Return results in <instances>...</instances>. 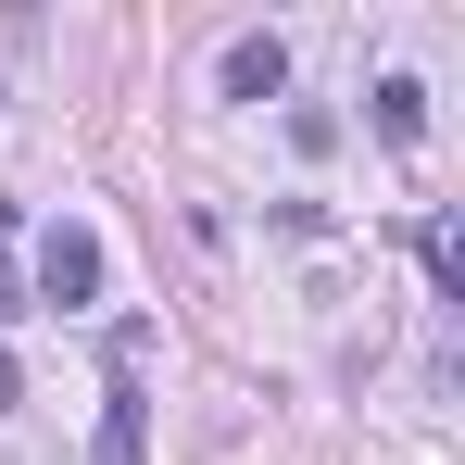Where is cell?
Masks as SVG:
<instances>
[{"label": "cell", "mask_w": 465, "mask_h": 465, "mask_svg": "<svg viewBox=\"0 0 465 465\" xmlns=\"http://www.w3.org/2000/svg\"><path fill=\"white\" fill-rule=\"evenodd\" d=\"M13 390H25V378H13V352H0V415H13Z\"/></svg>", "instance_id": "obj_6"}, {"label": "cell", "mask_w": 465, "mask_h": 465, "mask_svg": "<svg viewBox=\"0 0 465 465\" xmlns=\"http://www.w3.org/2000/svg\"><path fill=\"white\" fill-rule=\"evenodd\" d=\"M277 88H290V51L277 38H239L227 51V101H277Z\"/></svg>", "instance_id": "obj_2"}, {"label": "cell", "mask_w": 465, "mask_h": 465, "mask_svg": "<svg viewBox=\"0 0 465 465\" xmlns=\"http://www.w3.org/2000/svg\"><path fill=\"white\" fill-rule=\"evenodd\" d=\"M378 139H390V152L428 139V88H415V76H378Z\"/></svg>", "instance_id": "obj_3"}, {"label": "cell", "mask_w": 465, "mask_h": 465, "mask_svg": "<svg viewBox=\"0 0 465 465\" xmlns=\"http://www.w3.org/2000/svg\"><path fill=\"white\" fill-rule=\"evenodd\" d=\"M428 277H440V302H465V239L453 227H428Z\"/></svg>", "instance_id": "obj_4"}, {"label": "cell", "mask_w": 465, "mask_h": 465, "mask_svg": "<svg viewBox=\"0 0 465 465\" xmlns=\"http://www.w3.org/2000/svg\"><path fill=\"white\" fill-rule=\"evenodd\" d=\"M0 314H25V264H13V202H0Z\"/></svg>", "instance_id": "obj_5"}, {"label": "cell", "mask_w": 465, "mask_h": 465, "mask_svg": "<svg viewBox=\"0 0 465 465\" xmlns=\"http://www.w3.org/2000/svg\"><path fill=\"white\" fill-rule=\"evenodd\" d=\"M38 302L51 314H76V302H101V239L64 214V227H38Z\"/></svg>", "instance_id": "obj_1"}]
</instances>
